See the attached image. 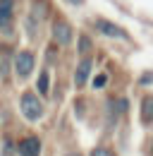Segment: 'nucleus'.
<instances>
[{
    "mask_svg": "<svg viewBox=\"0 0 153 156\" xmlns=\"http://www.w3.org/2000/svg\"><path fill=\"white\" fill-rule=\"evenodd\" d=\"M22 113L29 118V120H38V118H41V113H43V106H41V101H38L36 94L26 91V94L22 96Z\"/></svg>",
    "mask_w": 153,
    "mask_h": 156,
    "instance_id": "obj_1",
    "label": "nucleus"
},
{
    "mask_svg": "<svg viewBox=\"0 0 153 156\" xmlns=\"http://www.w3.org/2000/svg\"><path fill=\"white\" fill-rule=\"evenodd\" d=\"M15 67H17V75L19 77H26L31 70H34V55L29 53V51H22L15 60Z\"/></svg>",
    "mask_w": 153,
    "mask_h": 156,
    "instance_id": "obj_2",
    "label": "nucleus"
},
{
    "mask_svg": "<svg viewBox=\"0 0 153 156\" xmlns=\"http://www.w3.org/2000/svg\"><path fill=\"white\" fill-rule=\"evenodd\" d=\"M41 154V142L36 137H26L19 142V156H38Z\"/></svg>",
    "mask_w": 153,
    "mask_h": 156,
    "instance_id": "obj_3",
    "label": "nucleus"
},
{
    "mask_svg": "<svg viewBox=\"0 0 153 156\" xmlns=\"http://www.w3.org/2000/svg\"><path fill=\"white\" fill-rule=\"evenodd\" d=\"M53 36H55L57 43L67 46V43L72 41V29H70V24H65V22H55V27H53Z\"/></svg>",
    "mask_w": 153,
    "mask_h": 156,
    "instance_id": "obj_4",
    "label": "nucleus"
},
{
    "mask_svg": "<svg viewBox=\"0 0 153 156\" xmlns=\"http://www.w3.org/2000/svg\"><path fill=\"white\" fill-rule=\"evenodd\" d=\"M96 27H98V31L105 34V36H115V39H122V36H124V31H122L117 24H113V22L98 20V22H96Z\"/></svg>",
    "mask_w": 153,
    "mask_h": 156,
    "instance_id": "obj_5",
    "label": "nucleus"
},
{
    "mask_svg": "<svg viewBox=\"0 0 153 156\" xmlns=\"http://www.w3.org/2000/svg\"><path fill=\"white\" fill-rule=\"evenodd\" d=\"M89 72H91V60L84 58L81 62H79V67H76V75H74L76 87H84V84H86V79H89Z\"/></svg>",
    "mask_w": 153,
    "mask_h": 156,
    "instance_id": "obj_6",
    "label": "nucleus"
},
{
    "mask_svg": "<svg viewBox=\"0 0 153 156\" xmlns=\"http://www.w3.org/2000/svg\"><path fill=\"white\" fill-rule=\"evenodd\" d=\"M141 122H153V96H146L141 101Z\"/></svg>",
    "mask_w": 153,
    "mask_h": 156,
    "instance_id": "obj_7",
    "label": "nucleus"
},
{
    "mask_svg": "<svg viewBox=\"0 0 153 156\" xmlns=\"http://www.w3.org/2000/svg\"><path fill=\"white\" fill-rule=\"evenodd\" d=\"M12 17V0H0V27L7 24Z\"/></svg>",
    "mask_w": 153,
    "mask_h": 156,
    "instance_id": "obj_8",
    "label": "nucleus"
},
{
    "mask_svg": "<svg viewBox=\"0 0 153 156\" xmlns=\"http://www.w3.org/2000/svg\"><path fill=\"white\" fill-rule=\"evenodd\" d=\"M48 87H50V82H48V70H43V72H41V75H38V82H36V89H38V91H41V94H48V91H50V89H48Z\"/></svg>",
    "mask_w": 153,
    "mask_h": 156,
    "instance_id": "obj_9",
    "label": "nucleus"
},
{
    "mask_svg": "<svg viewBox=\"0 0 153 156\" xmlns=\"http://www.w3.org/2000/svg\"><path fill=\"white\" fill-rule=\"evenodd\" d=\"M89 48H91V41L86 39V36H81V39H79V51H81V53H86Z\"/></svg>",
    "mask_w": 153,
    "mask_h": 156,
    "instance_id": "obj_10",
    "label": "nucleus"
},
{
    "mask_svg": "<svg viewBox=\"0 0 153 156\" xmlns=\"http://www.w3.org/2000/svg\"><path fill=\"white\" fill-rule=\"evenodd\" d=\"M105 82H108V77H105V75H98V77L93 79V87H98V89H100V87H103Z\"/></svg>",
    "mask_w": 153,
    "mask_h": 156,
    "instance_id": "obj_11",
    "label": "nucleus"
},
{
    "mask_svg": "<svg viewBox=\"0 0 153 156\" xmlns=\"http://www.w3.org/2000/svg\"><path fill=\"white\" fill-rule=\"evenodd\" d=\"M91 156H115L113 151H108V149H93V154Z\"/></svg>",
    "mask_w": 153,
    "mask_h": 156,
    "instance_id": "obj_12",
    "label": "nucleus"
},
{
    "mask_svg": "<svg viewBox=\"0 0 153 156\" xmlns=\"http://www.w3.org/2000/svg\"><path fill=\"white\" fill-rule=\"evenodd\" d=\"M141 84H153V72L144 75V77H141Z\"/></svg>",
    "mask_w": 153,
    "mask_h": 156,
    "instance_id": "obj_13",
    "label": "nucleus"
},
{
    "mask_svg": "<svg viewBox=\"0 0 153 156\" xmlns=\"http://www.w3.org/2000/svg\"><path fill=\"white\" fill-rule=\"evenodd\" d=\"M70 2H74V5H79V2H84V0H70Z\"/></svg>",
    "mask_w": 153,
    "mask_h": 156,
    "instance_id": "obj_14",
    "label": "nucleus"
},
{
    "mask_svg": "<svg viewBox=\"0 0 153 156\" xmlns=\"http://www.w3.org/2000/svg\"><path fill=\"white\" fill-rule=\"evenodd\" d=\"M67 156H81V154H67Z\"/></svg>",
    "mask_w": 153,
    "mask_h": 156,
    "instance_id": "obj_15",
    "label": "nucleus"
}]
</instances>
